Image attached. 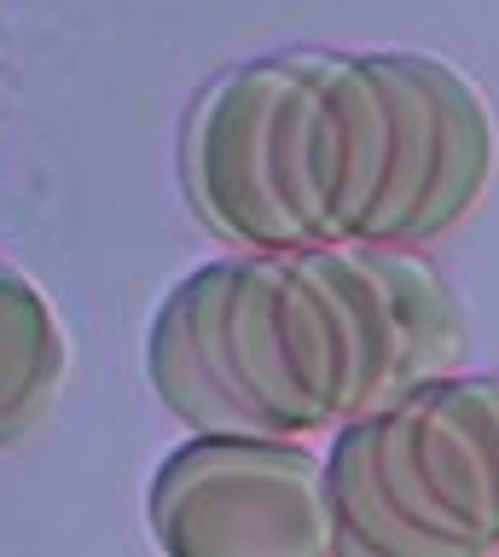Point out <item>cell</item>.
<instances>
[{"mask_svg": "<svg viewBox=\"0 0 499 557\" xmlns=\"http://www.w3.org/2000/svg\"><path fill=\"white\" fill-rule=\"evenodd\" d=\"M459 360L436 273L384 244L262 250L192 273L151 325V389L210 435H308L366 418Z\"/></svg>", "mask_w": 499, "mask_h": 557, "instance_id": "7a4b0ae2", "label": "cell"}, {"mask_svg": "<svg viewBox=\"0 0 499 557\" xmlns=\"http://www.w3.org/2000/svg\"><path fill=\"white\" fill-rule=\"evenodd\" d=\"M59 372H64V337L53 325L47 296L24 273L0 268V442H18L47 412Z\"/></svg>", "mask_w": 499, "mask_h": 557, "instance_id": "5b68a950", "label": "cell"}, {"mask_svg": "<svg viewBox=\"0 0 499 557\" xmlns=\"http://www.w3.org/2000/svg\"><path fill=\"white\" fill-rule=\"evenodd\" d=\"M186 198L255 250L419 244L476 203L494 128L471 82L407 52H279L203 87Z\"/></svg>", "mask_w": 499, "mask_h": 557, "instance_id": "6da1fadb", "label": "cell"}, {"mask_svg": "<svg viewBox=\"0 0 499 557\" xmlns=\"http://www.w3.org/2000/svg\"><path fill=\"white\" fill-rule=\"evenodd\" d=\"M337 546L494 552L499 546V377L424 383L337 435Z\"/></svg>", "mask_w": 499, "mask_h": 557, "instance_id": "3957f363", "label": "cell"}, {"mask_svg": "<svg viewBox=\"0 0 499 557\" xmlns=\"http://www.w3.org/2000/svg\"><path fill=\"white\" fill-rule=\"evenodd\" d=\"M151 529L169 552H332L337 517L325 470L273 435H210L180 447L151 482Z\"/></svg>", "mask_w": 499, "mask_h": 557, "instance_id": "277c9868", "label": "cell"}]
</instances>
